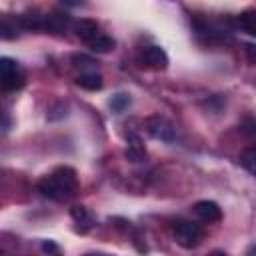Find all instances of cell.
Masks as SVG:
<instances>
[{
	"label": "cell",
	"instance_id": "obj_1",
	"mask_svg": "<svg viewBox=\"0 0 256 256\" xmlns=\"http://www.w3.org/2000/svg\"><path fill=\"white\" fill-rule=\"evenodd\" d=\"M76 186H78L76 170L70 166H58L38 182V192L54 202H64L74 196Z\"/></svg>",
	"mask_w": 256,
	"mask_h": 256
},
{
	"label": "cell",
	"instance_id": "obj_2",
	"mask_svg": "<svg viewBox=\"0 0 256 256\" xmlns=\"http://www.w3.org/2000/svg\"><path fill=\"white\" fill-rule=\"evenodd\" d=\"M174 238L182 248L192 250L202 242L204 230L200 228V224H196L192 220H178L174 224Z\"/></svg>",
	"mask_w": 256,
	"mask_h": 256
},
{
	"label": "cell",
	"instance_id": "obj_3",
	"mask_svg": "<svg viewBox=\"0 0 256 256\" xmlns=\"http://www.w3.org/2000/svg\"><path fill=\"white\" fill-rule=\"evenodd\" d=\"M0 76H2L4 90H18L24 86V74L20 70V64L14 58H8V56L0 58Z\"/></svg>",
	"mask_w": 256,
	"mask_h": 256
},
{
	"label": "cell",
	"instance_id": "obj_4",
	"mask_svg": "<svg viewBox=\"0 0 256 256\" xmlns=\"http://www.w3.org/2000/svg\"><path fill=\"white\" fill-rule=\"evenodd\" d=\"M148 132L152 138L162 140V142H174L176 138V128L172 126V122H168L166 118H150L148 120Z\"/></svg>",
	"mask_w": 256,
	"mask_h": 256
},
{
	"label": "cell",
	"instance_id": "obj_5",
	"mask_svg": "<svg viewBox=\"0 0 256 256\" xmlns=\"http://www.w3.org/2000/svg\"><path fill=\"white\" fill-rule=\"evenodd\" d=\"M194 214L204 222H220L222 220V208L212 200H200L194 204Z\"/></svg>",
	"mask_w": 256,
	"mask_h": 256
},
{
	"label": "cell",
	"instance_id": "obj_6",
	"mask_svg": "<svg viewBox=\"0 0 256 256\" xmlns=\"http://www.w3.org/2000/svg\"><path fill=\"white\" fill-rule=\"evenodd\" d=\"M142 60L146 64H150L152 68H160V70L168 66V54L164 52V48H160L156 44L142 48Z\"/></svg>",
	"mask_w": 256,
	"mask_h": 256
},
{
	"label": "cell",
	"instance_id": "obj_7",
	"mask_svg": "<svg viewBox=\"0 0 256 256\" xmlns=\"http://www.w3.org/2000/svg\"><path fill=\"white\" fill-rule=\"evenodd\" d=\"M72 30H74V34H76L80 40H84V42H88V40H92L96 34H100V32H98V22L92 20V18H80V20H76V22L72 24Z\"/></svg>",
	"mask_w": 256,
	"mask_h": 256
},
{
	"label": "cell",
	"instance_id": "obj_8",
	"mask_svg": "<svg viewBox=\"0 0 256 256\" xmlns=\"http://www.w3.org/2000/svg\"><path fill=\"white\" fill-rule=\"evenodd\" d=\"M68 22H70V18L66 14H62V12H50V14H46L44 30H48L52 34H62L66 30Z\"/></svg>",
	"mask_w": 256,
	"mask_h": 256
},
{
	"label": "cell",
	"instance_id": "obj_9",
	"mask_svg": "<svg viewBox=\"0 0 256 256\" xmlns=\"http://www.w3.org/2000/svg\"><path fill=\"white\" fill-rule=\"evenodd\" d=\"M20 22H22V28L24 30H44V24H46V16L32 10V12H24L20 14Z\"/></svg>",
	"mask_w": 256,
	"mask_h": 256
},
{
	"label": "cell",
	"instance_id": "obj_10",
	"mask_svg": "<svg viewBox=\"0 0 256 256\" xmlns=\"http://www.w3.org/2000/svg\"><path fill=\"white\" fill-rule=\"evenodd\" d=\"M22 28V22H20V16H4L2 18V38L4 40H12L20 34Z\"/></svg>",
	"mask_w": 256,
	"mask_h": 256
},
{
	"label": "cell",
	"instance_id": "obj_11",
	"mask_svg": "<svg viewBox=\"0 0 256 256\" xmlns=\"http://www.w3.org/2000/svg\"><path fill=\"white\" fill-rule=\"evenodd\" d=\"M88 46H90V50L92 52H96V54H106V52H112L114 50V46H116V42L110 38V36H104V34H96L92 40H88L86 42Z\"/></svg>",
	"mask_w": 256,
	"mask_h": 256
},
{
	"label": "cell",
	"instance_id": "obj_12",
	"mask_svg": "<svg viewBox=\"0 0 256 256\" xmlns=\"http://www.w3.org/2000/svg\"><path fill=\"white\" fill-rule=\"evenodd\" d=\"M76 84H78L80 88H84V90L96 92V90H100V88L104 86V80H102L100 74H96V72H88V74H80V76L76 78Z\"/></svg>",
	"mask_w": 256,
	"mask_h": 256
},
{
	"label": "cell",
	"instance_id": "obj_13",
	"mask_svg": "<svg viewBox=\"0 0 256 256\" xmlns=\"http://www.w3.org/2000/svg\"><path fill=\"white\" fill-rule=\"evenodd\" d=\"M236 24H238V28L242 32H246V34L256 38V10H246V12L238 14Z\"/></svg>",
	"mask_w": 256,
	"mask_h": 256
},
{
	"label": "cell",
	"instance_id": "obj_14",
	"mask_svg": "<svg viewBox=\"0 0 256 256\" xmlns=\"http://www.w3.org/2000/svg\"><path fill=\"white\" fill-rule=\"evenodd\" d=\"M130 104H132V98L126 92H118V94H114L110 98V108H112L114 114H122Z\"/></svg>",
	"mask_w": 256,
	"mask_h": 256
},
{
	"label": "cell",
	"instance_id": "obj_15",
	"mask_svg": "<svg viewBox=\"0 0 256 256\" xmlns=\"http://www.w3.org/2000/svg\"><path fill=\"white\" fill-rule=\"evenodd\" d=\"M70 214H72V218H74L76 224H82L84 226V230L92 226V214L88 212L86 206H72Z\"/></svg>",
	"mask_w": 256,
	"mask_h": 256
},
{
	"label": "cell",
	"instance_id": "obj_16",
	"mask_svg": "<svg viewBox=\"0 0 256 256\" xmlns=\"http://www.w3.org/2000/svg\"><path fill=\"white\" fill-rule=\"evenodd\" d=\"M126 158L130 162H142L146 158V150L140 146V140L138 138H132V144L126 148Z\"/></svg>",
	"mask_w": 256,
	"mask_h": 256
},
{
	"label": "cell",
	"instance_id": "obj_17",
	"mask_svg": "<svg viewBox=\"0 0 256 256\" xmlns=\"http://www.w3.org/2000/svg\"><path fill=\"white\" fill-rule=\"evenodd\" d=\"M242 166H244L250 174L256 176V148L244 150V154H242Z\"/></svg>",
	"mask_w": 256,
	"mask_h": 256
},
{
	"label": "cell",
	"instance_id": "obj_18",
	"mask_svg": "<svg viewBox=\"0 0 256 256\" xmlns=\"http://www.w3.org/2000/svg\"><path fill=\"white\" fill-rule=\"evenodd\" d=\"M240 130L246 134V136H250V138H254L256 136V120L254 118H244L242 120V124H240Z\"/></svg>",
	"mask_w": 256,
	"mask_h": 256
},
{
	"label": "cell",
	"instance_id": "obj_19",
	"mask_svg": "<svg viewBox=\"0 0 256 256\" xmlns=\"http://www.w3.org/2000/svg\"><path fill=\"white\" fill-rule=\"evenodd\" d=\"M244 52H246L248 60H250L252 64H256V46H254V44H246V46H244Z\"/></svg>",
	"mask_w": 256,
	"mask_h": 256
},
{
	"label": "cell",
	"instance_id": "obj_20",
	"mask_svg": "<svg viewBox=\"0 0 256 256\" xmlns=\"http://www.w3.org/2000/svg\"><path fill=\"white\" fill-rule=\"evenodd\" d=\"M42 250L44 252H58V246L54 242H50V240H44L42 242Z\"/></svg>",
	"mask_w": 256,
	"mask_h": 256
},
{
	"label": "cell",
	"instance_id": "obj_21",
	"mask_svg": "<svg viewBox=\"0 0 256 256\" xmlns=\"http://www.w3.org/2000/svg\"><path fill=\"white\" fill-rule=\"evenodd\" d=\"M60 2H62L64 6H72V8H74V6H80V4H82V0H60Z\"/></svg>",
	"mask_w": 256,
	"mask_h": 256
},
{
	"label": "cell",
	"instance_id": "obj_22",
	"mask_svg": "<svg viewBox=\"0 0 256 256\" xmlns=\"http://www.w3.org/2000/svg\"><path fill=\"white\" fill-rule=\"evenodd\" d=\"M246 254H256V244H254V246H250V248L246 250Z\"/></svg>",
	"mask_w": 256,
	"mask_h": 256
}]
</instances>
